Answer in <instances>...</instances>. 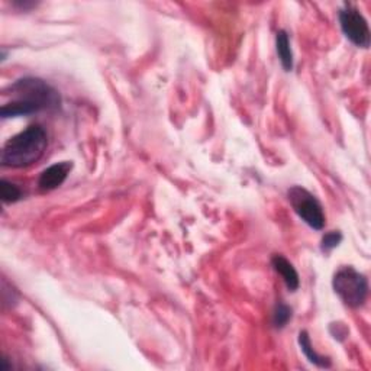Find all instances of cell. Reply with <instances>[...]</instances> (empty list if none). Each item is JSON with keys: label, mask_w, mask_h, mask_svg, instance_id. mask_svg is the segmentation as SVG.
<instances>
[{"label": "cell", "mask_w": 371, "mask_h": 371, "mask_svg": "<svg viewBox=\"0 0 371 371\" xmlns=\"http://www.w3.org/2000/svg\"><path fill=\"white\" fill-rule=\"evenodd\" d=\"M72 167H73V164L68 161L52 164V166H50L48 169H45L43 173H41L38 178L39 189L43 191L56 190L65 182V178L72 171Z\"/></svg>", "instance_id": "8992f818"}, {"label": "cell", "mask_w": 371, "mask_h": 371, "mask_svg": "<svg viewBox=\"0 0 371 371\" xmlns=\"http://www.w3.org/2000/svg\"><path fill=\"white\" fill-rule=\"evenodd\" d=\"M276 50H277L279 59L284 68V72H292L293 70V52L290 47V41H288V35L286 31L277 32Z\"/></svg>", "instance_id": "9c48e42d"}, {"label": "cell", "mask_w": 371, "mask_h": 371, "mask_svg": "<svg viewBox=\"0 0 371 371\" xmlns=\"http://www.w3.org/2000/svg\"><path fill=\"white\" fill-rule=\"evenodd\" d=\"M335 293L347 306L357 309L364 305L368 295V283L364 274L352 267L339 268L332 280Z\"/></svg>", "instance_id": "3957f363"}, {"label": "cell", "mask_w": 371, "mask_h": 371, "mask_svg": "<svg viewBox=\"0 0 371 371\" xmlns=\"http://www.w3.org/2000/svg\"><path fill=\"white\" fill-rule=\"evenodd\" d=\"M292 319V308L286 304H277L273 313V325L282 329Z\"/></svg>", "instance_id": "8fae6325"}, {"label": "cell", "mask_w": 371, "mask_h": 371, "mask_svg": "<svg viewBox=\"0 0 371 371\" xmlns=\"http://www.w3.org/2000/svg\"><path fill=\"white\" fill-rule=\"evenodd\" d=\"M338 19L343 35H346L354 45L360 48L370 47L371 36L368 23L359 9L352 5H346L339 10Z\"/></svg>", "instance_id": "5b68a950"}, {"label": "cell", "mask_w": 371, "mask_h": 371, "mask_svg": "<svg viewBox=\"0 0 371 371\" xmlns=\"http://www.w3.org/2000/svg\"><path fill=\"white\" fill-rule=\"evenodd\" d=\"M48 147V136L41 125H31L5 144L0 162L3 167L23 169L36 162Z\"/></svg>", "instance_id": "7a4b0ae2"}, {"label": "cell", "mask_w": 371, "mask_h": 371, "mask_svg": "<svg viewBox=\"0 0 371 371\" xmlns=\"http://www.w3.org/2000/svg\"><path fill=\"white\" fill-rule=\"evenodd\" d=\"M342 241V233L339 231H331L325 233L321 241V250L324 253H331L334 248L341 244Z\"/></svg>", "instance_id": "7c38bea8"}, {"label": "cell", "mask_w": 371, "mask_h": 371, "mask_svg": "<svg viewBox=\"0 0 371 371\" xmlns=\"http://www.w3.org/2000/svg\"><path fill=\"white\" fill-rule=\"evenodd\" d=\"M288 202L299 218L310 228L321 231L325 226V213L321 202L310 191L300 186H293L287 191Z\"/></svg>", "instance_id": "277c9868"}, {"label": "cell", "mask_w": 371, "mask_h": 371, "mask_svg": "<svg viewBox=\"0 0 371 371\" xmlns=\"http://www.w3.org/2000/svg\"><path fill=\"white\" fill-rule=\"evenodd\" d=\"M271 266H273L274 270H276L280 274L288 290L296 292L299 288L300 280H299V274H297L296 268L293 267V264L290 263V261H288L287 258H284L280 254H276L271 258Z\"/></svg>", "instance_id": "52a82bcc"}, {"label": "cell", "mask_w": 371, "mask_h": 371, "mask_svg": "<svg viewBox=\"0 0 371 371\" xmlns=\"http://www.w3.org/2000/svg\"><path fill=\"white\" fill-rule=\"evenodd\" d=\"M299 346H300V350L304 351V354L306 355V359L312 364L318 365L321 368H329V367H331V360H329L328 357L319 355L318 352H316L313 350L310 338H309V334L306 331H300L299 332Z\"/></svg>", "instance_id": "ba28073f"}, {"label": "cell", "mask_w": 371, "mask_h": 371, "mask_svg": "<svg viewBox=\"0 0 371 371\" xmlns=\"http://www.w3.org/2000/svg\"><path fill=\"white\" fill-rule=\"evenodd\" d=\"M0 196L5 203H15L21 200L22 198V190L8 180H2L0 183Z\"/></svg>", "instance_id": "30bf717a"}, {"label": "cell", "mask_w": 371, "mask_h": 371, "mask_svg": "<svg viewBox=\"0 0 371 371\" xmlns=\"http://www.w3.org/2000/svg\"><path fill=\"white\" fill-rule=\"evenodd\" d=\"M332 326H334V328H337V332H331V334L334 335V338H335V339H339V341H342L343 338H346V337H347L348 331H347V328H346V326H343L342 324H332Z\"/></svg>", "instance_id": "4fadbf2b"}, {"label": "cell", "mask_w": 371, "mask_h": 371, "mask_svg": "<svg viewBox=\"0 0 371 371\" xmlns=\"http://www.w3.org/2000/svg\"><path fill=\"white\" fill-rule=\"evenodd\" d=\"M12 94V102L0 109L3 119L30 116L41 111H57L61 105L59 92L43 78L23 77L10 85L6 93Z\"/></svg>", "instance_id": "6da1fadb"}]
</instances>
